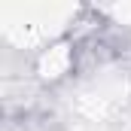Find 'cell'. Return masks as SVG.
<instances>
[]
</instances>
